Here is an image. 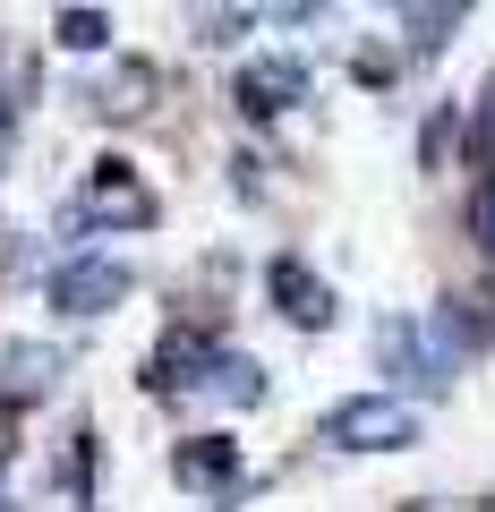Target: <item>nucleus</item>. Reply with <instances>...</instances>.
I'll use <instances>...</instances> for the list:
<instances>
[{"instance_id":"obj_1","label":"nucleus","mask_w":495,"mask_h":512,"mask_svg":"<svg viewBox=\"0 0 495 512\" xmlns=\"http://www.w3.org/2000/svg\"><path fill=\"white\" fill-rule=\"evenodd\" d=\"M325 444L333 453H402V444H419V419L393 393H350L325 410Z\"/></svg>"},{"instance_id":"obj_2","label":"nucleus","mask_w":495,"mask_h":512,"mask_svg":"<svg viewBox=\"0 0 495 512\" xmlns=\"http://www.w3.org/2000/svg\"><path fill=\"white\" fill-rule=\"evenodd\" d=\"M86 197H94V205H69V214H60V231H94V222H120V231H154V197L137 188V171L120 163V154H103V163L86 171Z\"/></svg>"},{"instance_id":"obj_3","label":"nucleus","mask_w":495,"mask_h":512,"mask_svg":"<svg viewBox=\"0 0 495 512\" xmlns=\"http://www.w3.org/2000/svg\"><path fill=\"white\" fill-rule=\"evenodd\" d=\"M129 291H137V274L120 256H69V265H52V308L60 316H111Z\"/></svg>"},{"instance_id":"obj_4","label":"nucleus","mask_w":495,"mask_h":512,"mask_svg":"<svg viewBox=\"0 0 495 512\" xmlns=\"http://www.w3.org/2000/svg\"><path fill=\"white\" fill-rule=\"evenodd\" d=\"M265 299H274V316H282V325H299V333H325L333 316H342L333 282L308 274V256H274V265H265Z\"/></svg>"},{"instance_id":"obj_5","label":"nucleus","mask_w":495,"mask_h":512,"mask_svg":"<svg viewBox=\"0 0 495 512\" xmlns=\"http://www.w3.org/2000/svg\"><path fill=\"white\" fill-rule=\"evenodd\" d=\"M60 342H9L0 350V410H35L60 393Z\"/></svg>"},{"instance_id":"obj_6","label":"nucleus","mask_w":495,"mask_h":512,"mask_svg":"<svg viewBox=\"0 0 495 512\" xmlns=\"http://www.w3.org/2000/svg\"><path fill=\"white\" fill-rule=\"evenodd\" d=\"M299 94H308V69H299V60H248V69L231 77L239 120H282Z\"/></svg>"},{"instance_id":"obj_7","label":"nucleus","mask_w":495,"mask_h":512,"mask_svg":"<svg viewBox=\"0 0 495 512\" xmlns=\"http://www.w3.org/2000/svg\"><path fill=\"white\" fill-rule=\"evenodd\" d=\"M205 367H214V342H205V333H188V325H171L163 342L146 350V393H197Z\"/></svg>"},{"instance_id":"obj_8","label":"nucleus","mask_w":495,"mask_h":512,"mask_svg":"<svg viewBox=\"0 0 495 512\" xmlns=\"http://www.w3.org/2000/svg\"><path fill=\"white\" fill-rule=\"evenodd\" d=\"M171 478L188 495H231L239 487V444L231 436H180L171 444Z\"/></svg>"},{"instance_id":"obj_9","label":"nucleus","mask_w":495,"mask_h":512,"mask_svg":"<svg viewBox=\"0 0 495 512\" xmlns=\"http://www.w3.org/2000/svg\"><path fill=\"white\" fill-rule=\"evenodd\" d=\"M376 367H385V384H402V393H436L444 367L427 359L419 325H376Z\"/></svg>"},{"instance_id":"obj_10","label":"nucleus","mask_w":495,"mask_h":512,"mask_svg":"<svg viewBox=\"0 0 495 512\" xmlns=\"http://www.w3.org/2000/svg\"><path fill=\"white\" fill-rule=\"evenodd\" d=\"M154 86H163V77H154V60H120V69H111L86 103L103 111V120H137V111H154Z\"/></svg>"},{"instance_id":"obj_11","label":"nucleus","mask_w":495,"mask_h":512,"mask_svg":"<svg viewBox=\"0 0 495 512\" xmlns=\"http://www.w3.org/2000/svg\"><path fill=\"white\" fill-rule=\"evenodd\" d=\"M205 393H214V402H231V410H257V402H265V367L248 359V350H214Z\"/></svg>"},{"instance_id":"obj_12","label":"nucleus","mask_w":495,"mask_h":512,"mask_svg":"<svg viewBox=\"0 0 495 512\" xmlns=\"http://www.w3.org/2000/svg\"><path fill=\"white\" fill-rule=\"evenodd\" d=\"M470 18V0H419V9H410V52L419 60H436L444 43H453V26Z\"/></svg>"},{"instance_id":"obj_13","label":"nucleus","mask_w":495,"mask_h":512,"mask_svg":"<svg viewBox=\"0 0 495 512\" xmlns=\"http://www.w3.org/2000/svg\"><path fill=\"white\" fill-rule=\"evenodd\" d=\"M453 146H461V120H453V103H436V111H427V128H419V171H427V180L453 171Z\"/></svg>"},{"instance_id":"obj_14","label":"nucleus","mask_w":495,"mask_h":512,"mask_svg":"<svg viewBox=\"0 0 495 512\" xmlns=\"http://www.w3.org/2000/svg\"><path fill=\"white\" fill-rule=\"evenodd\" d=\"M60 52H111V18L103 9H60Z\"/></svg>"},{"instance_id":"obj_15","label":"nucleus","mask_w":495,"mask_h":512,"mask_svg":"<svg viewBox=\"0 0 495 512\" xmlns=\"http://www.w3.org/2000/svg\"><path fill=\"white\" fill-rule=\"evenodd\" d=\"M231 188H239V197H257V188H265V163H257V154H239V163H231Z\"/></svg>"},{"instance_id":"obj_16","label":"nucleus","mask_w":495,"mask_h":512,"mask_svg":"<svg viewBox=\"0 0 495 512\" xmlns=\"http://www.w3.org/2000/svg\"><path fill=\"white\" fill-rule=\"evenodd\" d=\"M478 146L495 154V77H487V94H478Z\"/></svg>"},{"instance_id":"obj_17","label":"nucleus","mask_w":495,"mask_h":512,"mask_svg":"<svg viewBox=\"0 0 495 512\" xmlns=\"http://www.w3.org/2000/svg\"><path fill=\"white\" fill-rule=\"evenodd\" d=\"M274 18H316V0H265Z\"/></svg>"},{"instance_id":"obj_18","label":"nucleus","mask_w":495,"mask_h":512,"mask_svg":"<svg viewBox=\"0 0 495 512\" xmlns=\"http://www.w3.org/2000/svg\"><path fill=\"white\" fill-rule=\"evenodd\" d=\"M410 512H478V504H444V495H427V504H410Z\"/></svg>"},{"instance_id":"obj_19","label":"nucleus","mask_w":495,"mask_h":512,"mask_svg":"<svg viewBox=\"0 0 495 512\" xmlns=\"http://www.w3.org/2000/svg\"><path fill=\"white\" fill-rule=\"evenodd\" d=\"M0 470H9V453H0ZM0 512H9V495H0Z\"/></svg>"},{"instance_id":"obj_20","label":"nucleus","mask_w":495,"mask_h":512,"mask_svg":"<svg viewBox=\"0 0 495 512\" xmlns=\"http://www.w3.org/2000/svg\"><path fill=\"white\" fill-rule=\"evenodd\" d=\"M385 9H410V0H385Z\"/></svg>"},{"instance_id":"obj_21","label":"nucleus","mask_w":495,"mask_h":512,"mask_svg":"<svg viewBox=\"0 0 495 512\" xmlns=\"http://www.w3.org/2000/svg\"><path fill=\"white\" fill-rule=\"evenodd\" d=\"M0 120H9V111H0Z\"/></svg>"}]
</instances>
